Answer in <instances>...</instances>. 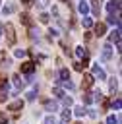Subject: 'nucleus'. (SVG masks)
I'll list each match as a JSON object with an SVG mask.
<instances>
[{"label":"nucleus","mask_w":122,"mask_h":124,"mask_svg":"<svg viewBox=\"0 0 122 124\" xmlns=\"http://www.w3.org/2000/svg\"><path fill=\"white\" fill-rule=\"evenodd\" d=\"M93 83H95L93 76H91V74H83V78H81V87H83V89H91Z\"/></svg>","instance_id":"39448f33"},{"label":"nucleus","mask_w":122,"mask_h":124,"mask_svg":"<svg viewBox=\"0 0 122 124\" xmlns=\"http://www.w3.org/2000/svg\"><path fill=\"white\" fill-rule=\"evenodd\" d=\"M4 60H6V52H4V50H0V64H2Z\"/></svg>","instance_id":"f704fd0d"},{"label":"nucleus","mask_w":122,"mask_h":124,"mask_svg":"<svg viewBox=\"0 0 122 124\" xmlns=\"http://www.w3.org/2000/svg\"><path fill=\"white\" fill-rule=\"evenodd\" d=\"M85 110H87V108H83V107H76V108H74L76 116H83V114H85Z\"/></svg>","instance_id":"5701e85b"},{"label":"nucleus","mask_w":122,"mask_h":124,"mask_svg":"<svg viewBox=\"0 0 122 124\" xmlns=\"http://www.w3.org/2000/svg\"><path fill=\"white\" fill-rule=\"evenodd\" d=\"M58 76H60V81H66V79H70V72H68V68H62V70L58 72Z\"/></svg>","instance_id":"4468645a"},{"label":"nucleus","mask_w":122,"mask_h":124,"mask_svg":"<svg viewBox=\"0 0 122 124\" xmlns=\"http://www.w3.org/2000/svg\"><path fill=\"white\" fill-rule=\"evenodd\" d=\"M2 31H4V27H2V23H0V35H2Z\"/></svg>","instance_id":"e433bc0d"},{"label":"nucleus","mask_w":122,"mask_h":124,"mask_svg":"<svg viewBox=\"0 0 122 124\" xmlns=\"http://www.w3.org/2000/svg\"><path fill=\"white\" fill-rule=\"evenodd\" d=\"M105 31H107V25L99 21V23L95 25V35H97V37H103V35H105Z\"/></svg>","instance_id":"9d476101"},{"label":"nucleus","mask_w":122,"mask_h":124,"mask_svg":"<svg viewBox=\"0 0 122 124\" xmlns=\"http://www.w3.org/2000/svg\"><path fill=\"white\" fill-rule=\"evenodd\" d=\"M85 114H89V118H97V116H99V114H97L95 110H91V108H89V110H85Z\"/></svg>","instance_id":"c85d7f7f"},{"label":"nucleus","mask_w":122,"mask_h":124,"mask_svg":"<svg viewBox=\"0 0 122 124\" xmlns=\"http://www.w3.org/2000/svg\"><path fill=\"white\" fill-rule=\"evenodd\" d=\"M112 107H114L116 110H120V107H122V101H120L118 97H116V99H112Z\"/></svg>","instance_id":"393cba45"},{"label":"nucleus","mask_w":122,"mask_h":124,"mask_svg":"<svg viewBox=\"0 0 122 124\" xmlns=\"http://www.w3.org/2000/svg\"><path fill=\"white\" fill-rule=\"evenodd\" d=\"M91 76H93V79L97 78L99 81H103V79H107V74H105V70L99 66V64H93V72H91Z\"/></svg>","instance_id":"7ed1b4c3"},{"label":"nucleus","mask_w":122,"mask_h":124,"mask_svg":"<svg viewBox=\"0 0 122 124\" xmlns=\"http://www.w3.org/2000/svg\"><path fill=\"white\" fill-rule=\"evenodd\" d=\"M62 124H64V122H62Z\"/></svg>","instance_id":"58836bf2"},{"label":"nucleus","mask_w":122,"mask_h":124,"mask_svg":"<svg viewBox=\"0 0 122 124\" xmlns=\"http://www.w3.org/2000/svg\"><path fill=\"white\" fill-rule=\"evenodd\" d=\"M81 23H83V27H85V29H91V27H93V19H91V17H87V16H83V21H81Z\"/></svg>","instance_id":"a211bd4d"},{"label":"nucleus","mask_w":122,"mask_h":124,"mask_svg":"<svg viewBox=\"0 0 122 124\" xmlns=\"http://www.w3.org/2000/svg\"><path fill=\"white\" fill-rule=\"evenodd\" d=\"M62 2H68V0H62Z\"/></svg>","instance_id":"4c0bfd02"},{"label":"nucleus","mask_w":122,"mask_h":124,"mask_svg":"<svg viewBox=\"0 0 122 124\" xmlns=\"http://www.w3.org/2000/svg\"><path fill=\"white\" fill-rule=\"evenodd\" d=\"M12 79H14V85H15V89H23V87H25V81L21 79V76H14Z\"/></svg>","instance_id":"f8f14e48"},{"label":"nucleus","mask_w":122,"mask_h":124,"mask_svg":"<svg viewBox=\"0 0 122 124\" xmlns=\"http://www.w3.org/2000/svg\"><path fill=\"white\" fill-rule=\"evenodd\" d=\"M6 89H8V78L0 74V91H6Z\"/></svg>","instance_id":"2eb2a0df"},{"label":"nucleus","mask_w":122,"mask_h":124,"mask_svg":"<svg viewBox=\"0 0 122 124\" xmlns=\"http://www.w3.org/2000/svg\"><path fill=\"white\" fill-rule=\"evenodd\" d=\"M74 70H77V72H83V66H81L79 62H74Z\"/></svg>","instance_id":"2f4dec72"},{"label":"nucleus","mask_w":122,"mask_h":124,"mask_svg":"<svg viewBox=\"0 0 122 124\" xmlns=\"http://www.w3.org/2000/svg\"><path fill=\"white\" fill-rule=\"evenodd\" d=\"M0 124H8V116L4 112H0Z\"/></svg>","instance_id":"7c9ffc66"},{"label":"nucleus","mask_w":122,"mask_h":124,"mask_svg":"<svg viewBox=\"0 0 122 124\" xmlns=\"http://www.w3.org/2000/svg\"><path fill=\"white\" fill-rule=\"evenodd\" d=\"M108 41H110V43H120V27H116V29L108 35Z\"/></svg>","instance_id":"6e6552de"},{"label":"nucleus","mask_w":122,"mask_h":124,"mask_svg":"<svg viewBox=\"0 0 122 124\" xmlns=\"http://www.w3.org/2000/svg\"><path fill=\"white\" fill-rule=\"evenodd\" d=\"M4 31H6V41H8V45H10V46L15 45V29H14V25H12V23H6V25H4Z\"/></svg>","instance_id":"f257e3e1"},{"label":"nucleus","mask_w":122,"mask_h":124,"mask_svg":"<svg viewBox=\"0 0 122 124\" xmlns=\"http://www.w3.org/2000/svg\"><path fill=\"white\" fill-rule=\"evenodd\" d=\"M19 19H21V23H23V25H27V27H31V25H33V19H31V16H29V14H21V16H19Z\"/></svg>","instance_id":"9b49d317"},{"label":"nucleus","mask_w":122,"mask_h":124,"mask_svg":"<svg viewBox=\"0 0 122 124\" xmlns=\"http://www.w3.org/2000/svg\"><path fill=\"white\" fill-rule=\"evenodd\" d=\"M39 19H41V23H48V19H50V17H48V14H45V12H43V14L39 16Z\"/></svg>","instance_id":"a878e982"},{"label":"nucleus","mask_w":122,"mask_h":124,"mask_svg":"<svg viewBox=\"0 0 122 124\" xmlns=\"http://www.w3.org/2000/svg\"><path fill=\"white\" fill-rule=\"evenodd\" d=\"M77 10H79V14H83V16H85V14L89 12V6H87V4L81 0V2H79V6H77Z\"/></svg>","instance_id":"f3484780"},{"label":"nucleus","mask_w":122,"mask_h":124,"mask_svg":"<svg viewBox=\"0 0 122 124\" xmlns=\"http://www.w3.org/2000/svg\"><path fill=\"white\" fill-rule=\"evenodd\" d=\"M101 2L103 0H91V12H93V16L101 14Z\"/></svg>","instance_id":"0eeeda50"},{"label":"nucleus","mask_w":122,"mask_h":124,"mask_svg":"<svg viewBox=\"0 0 122 124\" xmlns=\"http://www.w3.org/2000/svg\"><path fill=\"white\" fill-rule=\"evenodd\" d=\"M14 10H15V6H14V4H8V6H4V8H2V14H4V16H8V14H12Z\"/></svg>","instance_id":"412c9836"},{"label":"nucleus","mask_w":122,"mask_h":124,"mask_svg":"<svg viewBox=\"0 0 122 124\" xmlns=\"http://www.w3.org/2000/svg\"><path fill=\"white\" fill-rule=\"evenodd\" d=\"M76 56H79V58H85V56H87V50H85L83 46H76Z\"/></svg>","instance_id":"6ab92c4d"},{"label":"nucleus","mask_w":122,"mask_h":124,"mask_svg":"<svg viewBox=\"0 0 122 124\" xmlns=\"http://www.w3.org/2000/svg\"><path fill=\"white\" fill-rule=\"evenodd\" d=\"M6 97H8V95H6V91H0V103H4V101H6Z\"/></svg>","instance_id":"72a5a7b5"},{"label":"nucleus","mask_w":122,"mask_h":124,"mask_svg":"<svg viewBox=\"0 0 122 124\" xmlns=\"http://www.w3.org/2000/svg\"><path fill=\"white\" fill-rule=\"evenodd\" d=\"M120 120L114 116V114H110V116H107V124H118Z\"/></svg>","instance_id":"b1692460"},{"label":"nucleus","mask_w":122,"mask_h":124,"mask_svg":"<svg viewBox=\"0 0 122 124\" xmlns=\"http://www.w3.org/2000/svg\"><path fill=\"white\" fill-rule=\"evenodd\" d=\"M35 95H37V89L29 91V93H27V101H33V99H35Z\"/></svg>","instance_id":"cd10ccee"},{"label":"nucleus","mask_w":122,"mask_h":124,"mask_svg":"<svg viewBox=\"0 0 122 124\" xmlns=\"http://www.w3.org/2000/svg\"><path fill=\"white\" fill-rule=\"evenodd\" d=\"M70 118H72V110H68V108H66V110H62V122H64V124H68V122H70Z\"/></svg>","instance_id":"dca6fc26"},{"label":"nucleus","mask_w":122,"mask_h":124,"mask_svg":"<svg viewBox=\"0 0 122 124\" xmlns=\"http://www.w3.org/2000/svg\"><path fill=\"white\" fill-rule=\"evenodd\" d=\"M37 4H39V8H46L48 6V0H37Z\"/></svg>","instance_id":"c756f323"},{"label":"nucleus","mask_w":122,"mask_h":124,"mask_svg":"<svg viewBox=\"0 0 122 124\" xmlns=\"http://www.w3.org/2000/svg\"><path fill=\"white\" fill-rule=\"evenodd\" d=\"M52 95H54V97H58V99H64V97H66V93H64L60 87H54V89H52Z\"/></svg>","instance_id":"aec40b11"},{"label":"nucleus","mask_w":122,"mask_h":124,"mask_svg":"<svg viewBox=\"0 0 122 124\" xmlns=\"http://www.w3.org/2000/svg\"><path fill=\"white\" fill-rule=\"evenodd\" d=\"M110 56H112V46H110V43H107V45H103L101 46V60H110Z\"/></svg>","instance_id":"20e7f679"},{"label":"nucleus","mask_w":122,"mask_h":124,"mask_svg":"<svg viewBox=\"0 0 122 124\" xmlns=\"http://www.w3.org/2000/svg\"><path fill=\"white\" fill-rule=\"evenodd\" d=\"M23 105H25V103H23L21 99H17V101H14V103H10V105H8V110H14V112H19V110L23 108Z\"/></svg>","instance_id":"423d86ee"},{"label":"nucleus","mask_w":122,"mask_h":124,"mask_svg":"<svg viewBox=\"0 0 122 124\" xmlns=\"http://www.w3.org/2000/svg\"><path fill=\"white\" fill-rule=\"evenodd\" d=\"M108 87H110V93H118V79L116 78H110L108 79Z\"/></svg>","instance_id":"ddd939ff"},{"label":"nucleus","mask_w":122,"mask_h":124,"mask_svg":"<svg viewBox=\"0 0 122 124\" xmlns=\"http://www.w3.org/2000/svg\"><path fill=\"white\" fill-rule=\"evenodd\" d=\"M62 101H64V105H66V107H70V105L74 103V101H72V97H64Z\"/></svg>","instance_id":"473e14b6"},{"label":"nucleus","mask_w":122,"mask_h":124,"mask_svg":"<svg viewBox=\"0 0 122 124\" xmlns=\"http://www.w3.org/2000/svg\"><path fill=\"white\" fill-rule=\"evenodd\" d=\"M43 124H56V118H54V114H48V116L43 120Z\"/></svg>","instance_id":"4be33fe9"},{"label":"nucleus","mask_w":122,"mask_h":124,"mask_svg":"<svg viewBox=\"0 0 122 124\" xmlns=\"http://www.w3.org/2000/svg\"><path fill=\"white\" fill-rule=\"evenodd\" d=\"M25 54H27V50H23V48H17V50H15V56H17V58H21V56H25Z\"/></svg>","instance_id":"bb28decb"},{"label":"nucleus","mask_w":122,"mask_h":124,"mask_svg":"<svg viewBox=\"0 0 122 124\" xmlns=\"http://www.w3.org/2000/svg\"><path fill=\"white\" fill-rule=\"evenodd\" d=\"M19 70H21V74H27V76H31V74L35 72V62H31V60H25V62H21Z\"/></svg>","instance_id":"f03ea898"},{"label":"nucleus","mask_w":122,"mask_h":124,"mask_svg":"<svg viewBox=\"0 0 122 124\" xmlns=\"http://www.w3.org/2000/svg\"><path fill=\"white\" fill-rule=\"evenodd\" d=\"M35 0H21V4H25V6H31Z\"/></svg>","instance_id":"c9c22d12"},{"label":"nucleus","mask_w":122,"mask_h":124,"mask_svg":"<svg viewBox=\"0 0 122 124\" xmlns=\"http://www.w3.org/2000/svg\"><path fill=\"white\" fill-rule=\"evenodd\" d=\"M45 110H48V112L58 110V103L56 101H45Z\"/></svg>","instance_id":"1a4fd4ad"}]
</instances>
